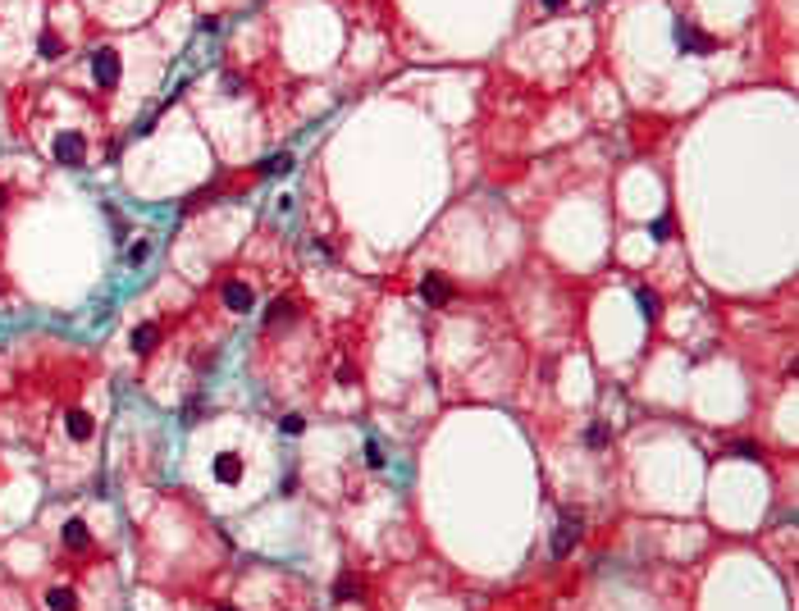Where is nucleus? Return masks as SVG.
<instances>
[{
  "instance_id": "19",
  "label": "nucleus",
  "mask_w": 799,
  "mask_h": 611,
  "mask_svg": "<svg viewBox=\"0 0 799 611\" xmlns=\"http://www.w3.org/2000/svg\"><path fill=\"white\" fill-rule=\"evenodd\" d=\"M731 457H745V461H754V457H758V448H754V443H731Z\"/></svg>"
},
{
  "instance_id": "3",
  "label": "nucleus",
  "mask_w": 799,
  "mask_h": 611,
  "mask_svg": "<svg viewBox=\"0 0 799 611\" xmlns=\"http://www.w3.org/2000/svg\"><path fill=\"white\" fill-rule=\"evenodd\" d=\"M676 46H681L685 55H712V51H717V37L681 18V23H676Z\"/></svg>"
},
{
  "instance_id": "8",
  "label": "nucleus",
  "mask_w": 799,
  "mask_h": 611,
  "mask_svg": "<svg viewBox=\"0 0 799 611\" xmlns=\"http://www.w3.org/2000/svg\"><path fill=\"white\" fill-rule=\"evenodd\" d=\"M37 51H42V60H60V55H64V37L55 32V27H46L42 42H37Z\"/></svg>"
},
{
  "instance_id": "17",
  "label": "nucleus",
  "mask_w": 799,
  "mask_h": 611,
  "mask_svg": "<svg viewBox=\"0 0 799 611\" xmlns=\"http://www.w3.org/2000/svg\"><path fill=\"white\" fill-rule=\"evenodd\" d=\"M147 256H151V237H142V242H133V251H128V265H142Z\"/></svg>"
},
{
  "instance_id": "11",
  "label": "nucleus",
  "mask_w": 799,
  "mask_h": 611,
  "mask_svg": "<svg viewBox=\"0 0 799 611\" xmlns=\"http://www.w3.org/2000/svg\"><path fill=\"white\" fill-rule=\"evenodd\" d=\"M334 598H338V603H356V598H361V584H356L352 575H343L338 584H334Z\"/></svg>"
},
{
  "instance_id": "7",
  "label": "nucleus",
  "mask_w": 799,
  "mask_h": 611,
  "mask_svg": "<svg viewBox=\"0 0 799 611\" xmlns=\"http://www.w3.org/2000/svg\"><path fill=\"white\" fill-rule=\"evenodd\" d=\"M156 342H160V328L156 324H138V328H133V352H138V356H147Z\"/></svg>"
},
{
  "instance_id": "5",
  "label": "nucleus",
  "mask_w": 799,
  "mask_h": 611,
  "mask_svg": "<svg viewBox=\"0 0 799 611\" xmlns=\"http://www.w3.org/2000/svg\"><path fill=\"white\" fill-rule=\"evenodd\" d=\"M210 470H215L219 483H238V479H243V457H238V452H219Z\"/></svg>"
},
{
  "instance_id": "1",
  "label": "nucleus",
  "mask_w": 799,
  "mask_h": 611,
  "mask_svg": "<svg viewBox=\"0 0 799 611\" xmlns=\"http://www.w3.org/2000/svg\"><path fill=\"white\" fill-rule=\"evenodd\" d=\"M580 534H585V516H580V511H562V520H557V534H553V543H548L553 561H562L566 552L580 543Z\"/></svg>"
},
{
  "instance_id": "4",
  "label": "nucleus",
  "mask_w": 799,
  "mask_h": 611,
  "mask_svg": "<svg viewBox=\"0 0 799 611\" xmlns=\"http://www.w3.org/2000/svg\"><path fill=\"white\" fill-rule=\"evenodd\" d=\"M83 155H87V142H83L78 132H60V137H55V160H64V164H78Z\"/></svg>"
},
{
  "instance_id": "9",
  "label": "nucleus",
  "mask_w": 799,
  "mask_h": 611,
  "mask_svg": "<svg viewBox=\"0 0 799 611\" xmlns=\"http://www.w3.org/2000/svg\"><path fill=\"white\" fill-rule=\"evenodd\" d=\"M64 424H69V438H92V429H96V424H92V415L87 411H69V420H64Z\"/></svg>"
},
{
  "instance_id": "14",
  "label": "nucleus",
  "mask_w": 799,
  "mask_h": 611,
  "mask_svg": "<svg viewBox=\"0 0 799 611\" xmlns=\"http://www.w3.org/2000/svg\"><path fill=\"white\" fill-rule=\"evenodd\" d=\"M293 315H297V306H293V302H274L265 319H269V324H283V319H293Z\"/></svg>"
},
{
  "instance_id": "15",
  "label": "nucleus",
  "mask_w": 799,
  "mask_h": 611,
  "mask_svg": "<svg viewBox=\"0 0 799 611\" xmlns=\"http://www.w3.org/2000/svg\"><path fill=\"white\" fill-rule=\"evenodd\" d=\"M649 233H653V242H667V237H671V215L653 219V224H649Z\"/></svg>"
},
{
  "instance_id": "18",
  "label": "nucleus",
  "mask_w": 799,
  "mask_h": 611,
  "mask_svg": "<svg viewBox=\"0 0 799 611\" xmlns=\"http://www.w3.org/2000/svg\"><path fill=\"white\" fill-rule=\"evenodd\" d=\"M361 457H365V465H384V448H379L374 438H365V452H361Z\"/></svg>"
},
{
  "instance_id": "6",
  "label": "nucleus",
  "mask_w": 799,
  "mask_h": 611,
  "mask_svg": "<svg viewBox=\"0 0 799 611\" xmlns=\"http://www.w3.org/2000/svg\"><path fill=\"white\" fill-rule=\"evenodd\" d=\"M224 306L228 310H252V288L247 283H224Z\"/></svg>"
},
{
  "instance_id": "21",
  "label": "nucleus",
  "mask_w": 799,
  "mask_h": 611,
  "mask_svg": "<svg viewBox=\"0 0 799 611\" xmlns=\"http://www.w3.org/2000/svg\"><path fill=\"white\" fill-rule=\"evenodd\" d=\"M302 429H306L302 415H288V420H283V433H302Z\"/></svg>"
},
{
  "instance_id": "24",
  "label": "nucleus",
  "mask_w": 799,
  "mask_h": 611,
  "mask_svg": "<svg viewBox=\"0 0 799 611\" xmlns=\"http://www.w3.org/2000/svg\"><path fill=\"white\" fill-rule=\"evenodd\" d=\"M219 611H233V607H219Z\"/></svg>"
},
{
  "instance_id": "22",
  "label": "nucleus",
  "mask_w": 799,
  "mask_h": 611,
  "mask_svg": "<svg viewBox=\"0 0 799 611\" xmlns=\"http://www.w3.org/2000/svg\"><path fill=\"white\" fill-rule=\"evenodd\" d=\"M539 5H544V9H562L566 0H539Z\"/></svg>"
},
{
  "instance_id": "13",
  "label": "nucleus",
  "mask_w": 799,
  "mask_h": 611,
  "mask_svg": "<svg viewBox=\"0 0 799 611\" xmlns=\"http://www.w3.org/2000/svg\"><path fill=\"white\" fill-rule=\"evenodd\" d=\"M64 543H69V548H87V525H83V520H69V525H64Z\"/></svg>"
},
{
  "instance_id": "2",
  "label": "nucleus",
  "mask_w": 799,
  "mask_h": 611,
  "mask_svg": "<svg viewBox=\"0 0 799 611\" xmlns=\"http://www.w3.org/2000/svg\"><path fill=\"white\" fill-rule=\"evenodd\" d=\"M119 73H123L119 51H114V46H96V51H92V78H96V87H119Z\"/></svg>"
},
{
  "instance_id": "10",
  "label": "nucleus",
  "mask_w": 799,
  "mask_h": 611,
  "mask_svg": "<svg viewBox=\"0 0 799 611\" xmlns=\"http://www.w3.org/2000/svg\"><path fill=\"white\" fill-rule=\"evenodd\" d=\"M420 292H425V302H429V306H444V302H448V283H444L439 274H429Z\"/></svg>"
},
{
  "instance_id": "23",
  "label": "nucleus",
  "mask_w": 799,
  "mask_h": 611,
  "mask_svg": "<svg viewBox=\"0 0 799 611\" xmlns=\"http://www.w3.org/2000/svg\"><path fill=\"white\" fill-rule=\"evenodd\" d=\"M0 206H5V187H0Z\"/></svg>"
},
{
  "instance_id": "16",
  "label": "nucleus",
  "mask_w": 799,
  "mask_h": 611,
  "mask_svg": "<svg viewBox=\"0 0 799 611\" xmlns=\"http://www.w3.org/2000/svg\"><path fill=\"white\" fill-rule=\"evenodd\" d=\"M585 443H590V448H603V443H608V424H590V429H585Z\"/></svg>"
},
{
  "instance_id": "20",
  "label": "nucleus",
  "mask_w": 799,
  "mask_h": 611,
  "mask_svg": "<svg viewBox=\"0 0 799 611\" xmlns=\"http://www.w3.org/2000/svg\"><path fill=\"white\" fill-rule=\"evenodd\" d=\"M640 306H644V315H658V297L653 292H640Z\"/></svg>"
},
{
  "instance_id": "12",
  "label": "nucleus",
  "mask_w": 799,
  "mask_h": 611,
  "mask_svg": "<svg viewBox=\"0 0 799 611\" xmlns=\"http://www.w3.org/2000/svg\"><path fill=\"white\" fill-rule=\"evenodd\" d=\"M46 603H51V611H73V607H78V598H73V588H51Z\"/></svg>"
}]
</instances>
